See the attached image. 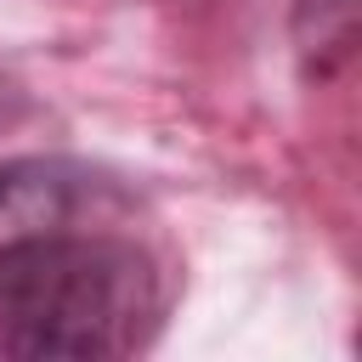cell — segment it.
Here are the masks:
<instances>
[{"label": "cell", "instance_id": "cell-2", "mask_svg": "<svg viewBox=\"0 0 362 362\" xmlns=\"http://www.w3.org/2000/svg\"><path fill=\"white\" fill-rule=\"evenodd\" d=\"M113 187L74 158H0V266L96 221Z\"/></svg>", "mask_w": 362, "mask_h": 362}, {"label": "cell", "instance_id": "cell-3", "mask_svg": "<svg viewBox=\"0 0 362 362\" xmlns=\"http://www.w3.org/2000/svg\"><path fill=\"white\" fill-rule=\"evenodd\" d=\"M294 51L311 79H328L356 51V0H294Z\"/></svg>", "mask_w": 362, "mask_h": 362}, {"label": "cell", "instance_id": "cell-1", "mask_svg": "<svg viewBox=\"0 0 362 362\" xmlns=\"http://www.w3.org/2000/svg\"><path fill=\"white\" fill-rule=\"evenodd\" d=\"M158 322L164 272L124 232L79 226L0 266V356L11 362L130 356Z\"/></svg>", "mask_w": 362, "mask_h": 362}]
</instances>
